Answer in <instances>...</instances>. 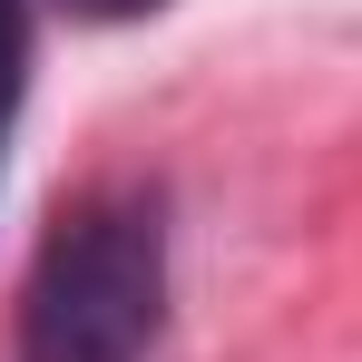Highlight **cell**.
<instances>
[{"instance_id": "1", "label": "cell", "mask_w": 362, "mask_h": 362, "mask_svg": "<svg viewBox=\"0 0 362 362\" xmlns=\"http://www.w3.org/2000/svg\"><path fill=\"white\" fill-rule=\"evenodd\" d=\"M167 333L157 196H88L20 284V362H147Z\"/></svg>"}, {"instance_id": "2", "label": "cell", "mask_w": 362, "mask_h": 362, "mask_svg": "<svg viewBox=\"0 0 362 362\" xmlns=\"http://www.w3.org/2000/svg\"><path fill=\"white\" fill-rule=\"evenodd\" d=\"M20 98H30V0H0V157H10Z\"/></svg>"}, {"instance_id": "3", "label": "cell", "mask_w": 362, "mask_h": 362, "mask_svg": "<svg viewBox=\"0 0 362 362\" xmlns=\"http://www.w3.org/2000/svg\"><path fill=\"white\" fill-rule=\"evenodd\" d=\"M69 20H88V30H127V20H157L167 0H59Z\"/></svg>"}]
</instances>
